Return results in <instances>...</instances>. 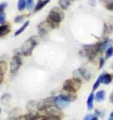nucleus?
Returning <instances> with one entry per match:
<instances>
[{
	"label": "nucleus",
	"mask_w": 113,
	"mask_h": 120,
	"mask_svg": "<svg viewBox=\"0 0 113 120\" xmlns=\"http://www.w3.org/2000/svg\"><path fill=\"white\" fill-rule=\"evenodd\" d=\"M64 19V12L62 11L61 8L54 7L48 14L47 22L51 28H56L59 26V22Z\"/></svg>",
	"instance_id": "nucleus-1"
},
{
	"label": "nucleus",
	"mask_w": 113,
	"mask_h": 120,
	"mask_svg": "<svg viewBox=\"0 0 113 120\" xmlns=\"http://www.w3.org/2000/svg\"><path fill=\"white\" fill-rule=\"evenodd\" d=\"M80 86H81L80 79L74 77L73 79H68V80L65 81L62 90L65 91V92H70V93L75 94V92L80 88Z\"/></svg>",
	"instance_id": "nucleus-2"
},
{
	"label": "nucleus",
	"mask_w": 113,
	"mask_h": 120,
	"mask_svg": "<svg viewBox=\"0 0 113 120\" xmlns=\"http://www.w3.org/2000/svg\"><path fill=\"white\" fill-rule=\"evenodd\" d=\"M38 43V39H37V37H31L29 38L27 40H25L23 45H22V48H21V51L23 52V54L24 56H28L32 53V51L33 49L36 47Z\"/></svg>",
	"instance_id": "nucleus-3"
},
{
	"label": "nucleus",
	"mask_w": 113,
	"mask_h": 120,
	"mask_svg": "<svg viewBox=\"0 0 113 120\" xmlns=\"http://www.w3.org/2000/svg\"><path fill=\"white\" fill-rule=\"evenodd\" d=\"M21 65H22V58L20 57V55L15 54L11 58V61H10V73L15 74L20 68Z\"/></svg>",
	"instance_id": "nucleus-4"
},
{
	"label": "nucleus",
	"mask_w": 113,
	"mask_h": 120,
	"mask_svg": "<svg viewBox=\"0 0 113 120\" xmlns=\"http://www.w3.org/2000/svg\"><path fill=\"white\" fill-rule=\"evenodd\" d=\"M54 98H55V97H50V98H46L40 100V102H38L37 108L40 111H45L46 109L52 107V105L54 104Z\"/></svg>",
	"instance_id": "nucleus-5"
},
{
	"label": "nucleus",
	"mask_w": 113,
	"mask_h": 120,
	"mask_svg": "<svg viewBox=\"0 0 113 120\" xmlns=\"http://www.w3.org/2000/svg\"><path fill=\"white\" fill-rule=\"evenodd\" d=\"M49 28H51V27H50V25L48 24L47 22H41V23L39 24V26H38V29H39V35H40L41 38H43V37L46 36V34L48 33Z\"/></svg>",
	"instance_id": "nucleus-6"
},
{
	"label": "nucleus",
	"mask_w": 113,
	"mask_h": 120,
	"mask_svg": "<svg viewBox=\"0 0 113 120\" xmlns=\"http://www.w3.org/2000/svg\"><path fill=\"white\" fill-rule=\"evenodd\" d=\"M54 105H55V107H56L57 109H64V108L68 107L69 102L63 100V99L58 96V97H55V98H54Z\"/></svg>",
	"instance_id": "nucleus-7"
},
{
	"label": "nucleus",
	"mask_w": 113,
	"mask_h": 120,
	"mask_svg": "<svg viewBox=\"0 0 113 120\" xmlns=\"http://www.w3.org/2000/svg\"><path fill=\"white\" fill-rule=\"evenodd\" d=\"M101 77V82L104 84H109L112 81V75L109 73H103L100 75Z\"/></svg>",
	"instance_id": "nucleus-8"
},
{
	"label": "nucleus",
	"mask_w": 113,
	"mask_h": 120,
	"mask_svg": "<svg viewBox=\"0 0 113 120\" xmlns=\"http://www.w3.org/2000/svg\"><path fill=\"white\" fill-rule=\"evenodd\" d=\"M7 63L5 61H0V83L3 82L4 80V74L7 71Z\"/></svg>",
	"instance_id": "nucleus-9"
},
{
	"label": "nucleus",
	"mask_w": 113,
	"mask_h": 120,
	"mask_svg": "<svg viewBox=\"0 0 113 120\" xmlns=\"http://www.w3.org/2000/svg\"><path fill=\"white\" fill-rule=\"evenodd\" d=\"M77 71L79 72V74H80L85 80H89V79H90V73H89V71L87 70L86 68H80Z\"/></svg>",
	"instance_id": "nucleus-10"
},
{
	"label": "nucleus",
	"mask_w": 113,
	"mask_h": 120,
	"mask_svg": "<svg viewBox=\"0 0 113 120\" xmlns=\"http://www.w3.org/2000/svg\"><path fill=\"white\" fill-rule=\"evenodd\" d=\"M93 101H94V94L90 93L88 99H87V108H88L89 111L93 109Z\"/></svg>",
	"instance_id": "nucleus-11"
},
{
	"label": "nucleus",
	"mask_w": 113,
	"mask_h": 120,
	"mask_svg": "<svg viewBox=\"0 0 113 120\" xmlns=\"http://www.w3.org/2000/svg\"><path fill=\"white\" fill-rule=\"evenodd\" d=\"M105 92L104 91V90H100V91H98L96 94H95V96H94V99L96 100V101H102V100H104L105 99Z\"/></svg>",
	"instance_id": "nucleus-12"
},
{
	"label": "nucleus",
	"mask_w": 113,
	"mask_h": 120,
	"mask_svg": "<svg viewBox=\"0 0 113 120\" xmlns=\"http://www.w3.org/2000/svg\"><path fill=\"white\" fill-rule=\"evenodd\" d=\"M9 33V25L8 24H2L0 26V38L6 36Z\"/></svg>",
	"instance_id": "nucleus-13"
},
{
	"label": "nucleus",
	"mask_w": 113,
	"mask_h": 120,
	"mask_svg": "<svg viewBox=\"0 0 113 120\" xmlns=\"http://www.w3.org/2000/svg\"><path fill=\"white\" fill-rule=\"evenodd\" d=\"M49 2H50V0H40L39 3H38L37 6H36L34 11H39V10H40V9H41L42 8H44Z\"/></svg>",
	"instance_id": "nucleus-14"
},
{
	"label": "nucleus",
	"mask_w": 113,
	"mask_h": 120,
	"mask_svg": "<svg viewBox=\"0 0 113 120\" xmlns=\"http://www.w3.org/2000/svg\"><path fill=\"white\" fill-rule=\"evenodd\" d=\"M72 1L73 0H59L58 4H59V6L62 9H67L69 8L70 4L72 3Z\"/></svg>",
	"instance_id": "nucleus-15"
},
{
	"label": "nucleus",
	"mask_w": 113,
	"mask_h": 120,
	"mask_svg": "<svg viewBox=\"0 0 113 120\" xmlns=\"http://www.w3.org/2000/svg\"><path fill=\"white\" fill-rule=\"evenodd\" d=\"M29 22H30L29 21H26V22H24V24H23V25H22V26H21V27H20V28H19L15 33H14V36H18V35L22 34V33L26 29V27L29 25Z\"/></svg>",
	"instance_id": "nucleus-16"
},
{
	"label": "nucleus",
	"mask_w": 113,
	"mask_h": 120,
	"mask_svg": "<svg viewBox=\"0 0 113 120\" xmlns=\"http://www.w3.org/2000/svg\"><path fill=\"white\" fill-rule=\"evenodd\" d=\"M17 7H18V9L20 11L24 10V8L26 7V3H25V0H18V4H17Z\"/></svg>",
	"instance_id": "nucleus-17"
},
{
	"label": "nucleus",
	"mask_w": 113,
	"mask_h": 120,
	"mask_svg": "<svg viewBox=\"0 0 113 120\" xmlns=\"http://www.w3.org/2000/svg\"><path fill=\"white\" fill-rule=\"evenodd\" d=\"M112 55H113V47L110 46L109 48L106 49V52H105V59L110 58Z\"/></svg>",
	"instance_id": "nucleus-18"
},
{
	"label": "nucleus",
	"mask_w": 113,
	"mask_h": 120,
	"mask_svg": "<svg viewBox=\"0 0 113 120\" xmlns=\"http://www.w3.org/2000/svg\"><path fill=\"white\" fill-rule=\"evenodd\" d=\"M41 120H60V117L56 116V115H48V116L41 118Z\"/></svg>",
	"instance_id": "nucleus-19"
},
{
	"label": "nucleus",
	"mask_w": 113,
	"mask_h": 120,
	"mask_svg": "<svg viewBox=\"0 0 113 120\" xmlns=\"http://www.w3.org/2000/svg\"><path fill=\"white\" fill-rule=\"evenodd\" d=\"M25 3H26V8L28 10L33 8V7H34V0H25Z\"/></svg>",
	"instance_id": "nucleus-20"
},
{
	"label": "nucleus",
	"mask_w": 113,
	"mask_h": 120,
	"mask_svg": "<svg viewBox=\"0 0 113 120\" xmlns=\"http://www.w3.org/2000/svg\"><path fill=\"white\" fill-rule=\"evenodd\" d=\"M102 82H101V77L99 76V78L96 80V82H94V84H93V86H92V90H96L98 87H99V85L101 84Z\"/></svg>",
	"instance_id": "nucleus-21"
},
{
	"label": "nucleus",
	"mask_w": 113,
	"mask_h": 120,
	"mask_svg": "<svg viewBox=\"0 0 113 120\" xmlns=\"http://www.w3.org/2000/svg\"><path fill=\"white\" fill-rule=\"evenodd\" d=\"M24 19V15H19L17 16L15 19H14V22L16 23H19V22H22V21Z\"/></svg>",
	"instance_id": "nucleus-22"
},
{
	"label": "nucleus",
	"mask_w": 113,
	"mask_h": 120,
	"mask_svg": "<svg viewBox=\"0 0 113 120\" xmlns=\"http://www.w3.org/2000/svg\"><path fill=\"white\" fill-rule=\"evenodd\" d=\"M5 22H6V14L4 12H1L0 13V23L5 24Z\"/></svg>",
	"instance_id": "nucleus-23"
},
{
	"label": "nucleus",
	"mask_w": 113,
	"mask_h": 120,
	"mask_svg": "<svg viewBox=\"0 0 113 120\" xmlns=\"http://www.w3.org/2000/svg\"><path fill=\"white\" fill-rule=\"evenodd\" d=\"M7 6H8V3L7 2H3V3L0 4V13L4 11V9L7 8Z\"/></svg>",
	"instance_id": "nucleus-24"
},
{
	"label": "nucleus",
	"mask_w": 113,
	"mask_h": 120,
	"mask_svg": "<svg viewBox=\"0 0 113 120\" xmlns=\"http://www.w3.org/2000/svg\"><path fill=\"white\" fill-rule=\"evenodd\" d=\"M105 8L107 10H110V11H113V1L108 3L107 5H105Z\"/></svg>",
	"instance_id": "nucleus-25"
},
{
	"label": "nucleus",
	"mask_w": 113,
	"mask_h": 120,
	"mask_svg": "<svg viewBox=\"0 0 113 120\" xmlns=\"http://www.w3.org/2000/svg\"><path fill=\"white\" fill-rule=\"evenodd\" d=\"M105 61V58H101V59H100V62H99V68H101L104 66Z\"/></svg>",
	"instance_id": "nucleus-26"
},
{
	"label": "nucleus",
	"mask_w": 113,
	"mask_h": 120,
	"mask_svg": "<svg viewBox=\"0 0 113 120\" xmlns=\"http://www.w3.org/2000/svg\"><path fill=\"white\" fill-rule=\"evenodd\" d=\"M92 117H93L92 114H87V115L84 117V120H91Z\"/></svg>",
	"instance_id": "nucleus-27"
},
{
	"label": "nucleus",
	"mask_w": 113,
	"mask_h": 120,
	"mask_svg": "<svg viewBox=\"0 0 113 120\" xmlns=\"http://www.w3.org/2000/svg\"><path fill=\"white\" fill-rule=\"evenodd\" d=\"M16 120H27V119L24 117V115H20Z\"/></svg>",
	"instance_id": "nucleus-28"
},
{
	"label": "nucleus",
	"mask_w": 113,
	"mask_h": 120,
	"mask_svg": "<svg viewBox=\"0 0 113 120\" xmlns=\"http://www.w3.org/2000/svg\"><path fill=\"white\" fill-rule=\"evenodd\" d=\"M109 101L111 102V103H113V92L110 94V96H109Z\"/></svg>",
	"instance_id": "nucleus-29"
},
{
	"label": "nucleus",
	"mask_w": 113,
	"mask_h": 120,
	"mask_svg": "<svg viewBox=\"0 0 113 120\" xmlns=\"http://www.w3.org/2000/svg\"><path fill=\"white\" fill-rule=\"evenodd\" d=\"M107 120H113V112L110 113V115H109V117H108Z\"/></svg>",
	"instance_id": "nucleus-30"
},
{
	"label": "nucleus",
	"mask_w": 113,
	"mask_h": 120,
	"mask_svg": "<svg viewBox=\"0 0 113 120\" xmlns=\"http://www.w3.org/2000/svg\"><path fill=\"white\" fill-rule=\"evenodd\" d=\"M91 120H99V119H98V117L96 115H93V117L91 118Z\"/></svg>",
	"instance_id": "nucleus-31"
},
{
	"label": "nucleus",
	"mask_w": 113,
	"mask_h": 120,
	"mask_svg": "<svg viewBox=\"0 0 113 120\" xmlns=\"http://www.w3.org/2000/svg\"><path fill=\"white\" fill-rule=\"evenodd\" d=\"M0 112H1V109H0Z\"/></svg>",
	"instance_id": "nucleus-32"
}]
</instances>
